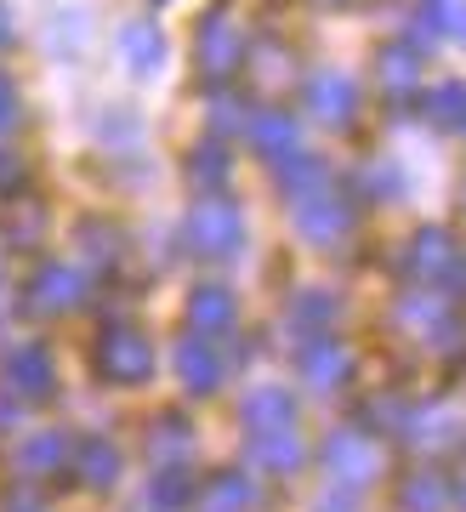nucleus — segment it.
Instances as JSON below:
<instances>
[{"label": "nucleus", "instance_id": "f257e3e1", "mask_svg": "<svg viewBox=\"0 0 466 512\" xmlns=\"http://www.w3.org/2000/svg\"><path fill=\"white\" fill-rule=\"evenodd\" d=\"M97 365H103L108 382L137 387V382H148V376H154V342H148L143 330L114 325L103 336V348H97Z\"/></svg>", "mask_w": 466, "mask_h": 512}, {"label": "nucleus", "instance_id": "f03ea898", "mask_svg": "<svg viewBox=\"0 0 466 512\" xmlns=\"http://www.w3.org/2000/svg\"><path fill=\"white\" fill-rule=\"evenodd\" d=\"M23 296L35 313H69L86 296V274H80V262H40Z\"/></svg>", "mask_w": 466, "mask_h": 512}, {"label": "nucleus", "instance_id": "7ed1b4c3", "mask_svg": "<svg viewBox=\"0 0 466 512\" xmlns=\"http://www.w3.org/2000/svg\"><path fill=\"white\" fill-rule=\"evenodd\" d=\"M239 211L233 205H222V200H205L188 217V245L194 251H205V256H228V251H239Z\"/></svg>", "mask_w": 466, "mask_h": 512}, {"label": "nucleus", "instance_id": "20e7f679", "mask_svg": "<svg viewBox=\"0 0 466 512\" xmlns=\"http://www.w3.org/2000/svg\"><path fill=\"white\" fill-rule=\"evenodd\" d=\"M120 57H126V69L137 74V80H148V74L165 69V35L143 18L126 23V29H120Z\"/></svg>", "mask_w": 466, "mask_h": 512}, {"label": "nucleus", "instance_id": "39448f33", "mask_svg": "<svg viewBox=\"0 0 466 512\" xmlns=\"http://www.w3.org/2000/svg\"><path fill=\"white\" fill-rule=\"evenodd\" d=\"M6 382H12V393H23V399H46L52 382H57L52 353L46 348H18L12 359H6Z\"/></svg>", "mask_w": 466, "mask_h": 512}, {"label": "nucleus", "instance_id": "423d86ee", "mask_svg": "<svg viewBox=\"0 0 466 512\" xmlns=\"http://www.w3.org/2000/svg\"><path fill=\"white\" fill-rule=\"evenodd\" d=\"M307 109L319 114V120H330V126H341V120H353V109H359V86L347 74H319L307 86Z\"/></svg>", "mask_w": 466, "mask_h": 512}, {"label": "nucleus", "instance_id": "0eeeda50", "mask_svg": "<svg viewBox=\"0 0 466 512\" xmlns=\"http://www.w3.org/2000/svg\"><path fill=\"white\" fill-rule=\"evenodd\" d=\"M239 57H245V40L233 35L228 23H222V18L199 23V69L222 80V74H233V63H239Z\"/></svg>", "mask_w": 466, "mask_h": 512}, {"label": "nucleus", "instance_id": "6e6552de", "mask_svg": "<svg viewBox=\"0 0 466 512\" xmlns=\"http://www.w3.org/2000/svg\"><path fill=\"white\" fill-rule=\"evenodd\" d=\"M177 376L188 393H211L216 382H222V359H216L211 342H199V336H188L177 348Z\"/></svg>", "mask_w": 466, "mask_h": 512}, {"label": "nucleus", "instance_id": "1a4fd4ad", "mask_svg": "<svg viewBox=\"0 0 466 512\" xmlns=\"http://www.w3.org/2000/svg\"><path fill=\"white\" fill-rule=\"evenodd\" d=\"M46 46H52V57H80L86 52L91 46V6H63V12H52Z\"/></svg>", "mask_w": 466, "mask_h": 512}, {"label": "nucleus", "instance_id": "9d476101", "mask_svg": "<svg viewBox=\"0 0 466 512\" xmlns=\"http://www.w3.org/2000/svg\"><path fill=\"white\" fill-rule=\"evenodd\" d=\"M69 461H74V473H80V484H86V490H108V484L120 478V450H114V444H103V439H86Z\"/></svg>", "mask_w": 466, "mask_h": 512}, {"label": "nucleus", "instance_id": "9b49d317", "mask_svg": "<svg viewBox=\"0 0 466 512\" xmlns=\"http://www.w3.org/2000/svg\"><path fill=\"white\" fill-rule=\"evenodd\" d=\"M262 467H273V473H290V467H302V439L290 433V427H268L262 439H256V450H251Z\"/></svg>", "mask_w": 466, "mask_h": 512}, {"label": "nucleus", "instance_id": "f8f14e48", "mask_svg": "<svg viewBox=\"0 0 466 512\" xmlns=\"http://www.w3.org/2000/svg\"><path fill=\"white\" fill-rule=\"evenodd\" d=\"M18 461H23V473H57V467L69 461V439H63V433H35V439L18 450Z\"/></svg>", "mask_w": 466, "mask_h": 512}, {"label": "nucleus", "instance_id": "ddd939ff", "mask_svg": "<svg viewBox=\"0 0 466 512\" xmlns=\"http://www.w3.org/2000/svg\"><path fill=\"white\" fill-rule=\"evenodd\" d=\"M290 416H296V404H290L279 387H262V393H251V404H245V421H251L256 433H268V427H290Z\"/></svg>", "mask_w": 466, "mask_h": 512}, {"label": "nucleus", "instance_id": "4468645a", "mask_svg": "<svg viewBox=\"0 0 466 512\" xmlns=\"http://www.w3.org/2000/svg\"><path fill=\"white\" fill-rule=\"evenodd\" d=\"M188 319H194V330H228L233 325V296L216 291V285H205V291H194V308H188Z\"/></svg>", "mask_w": 466, "mask_h": 512}, {"label": "nucleus", "instance_id": "2eb2a0df", "mask_svg": "<svg viewBox=\"0 0 466 512\" xmlns=\"http://www.w3.org/2000/svg\"><path fill=\"white\" fill-rule=\"evenodd\" d=\"M251 143L268 154V160H285L290 148H296V126H290L285 114H262V120H251Z\"/></svg>", "mask_w": 466, "mask_h": 512}, {"label": "nucleus", "instance_id": "dca6fc26", "mask_svg": "<svg viewBox=\"0 0 466 512\" xmlns=\"http://www.w3.org/2000/svg\"><path fill=\"white\" fill-rule=\"evenodd\" d=\"M302 234L307 239H336L341 228H347V211H341L336 200H302Z\"/></svg>", "mask_w": 466, "mask_h": 512}, {"label": "nucleus", "instance_id": "f3484780", "mask_svg": "<svg viewBox=\"0 0 466 512\" xmlns=\"http://www.w3.org/2000/svg\"><path fill=\"white\" fill-rule=\"evenodd\" d=\"M427 114H432V126L461 131L466 126V86H438V92L427 97Z\"/></svg>", "mask_w": 466, "mask_h": 512}, {"label": "nucleus", "instance_id": "a211bd4d", "mask_svg": "<svg viewBox=\"0 0 466 512\" xmlns=\"http://www.w3.org/2000/svg\"><path fill=\"white\" fill-rule=\"evenodd\" d=\"M188 439H194V433H188L182 416H160L154 421V461H182L188 456Z\"/></svg>", "mask_w": 466, "mask_h": 512}, {"label": "nucleus", "instance_id": "6ab92c4d", "mask_svg": "<svg viewBox=\"0 0 466 512\" xmlns=\"http://www.w3.org/2000/svg\"><path fill=\"white\" fill-rule=\"evenodd\" d=\"M205 507H211V512H239V507H251V484H245L239 473H222L211 490H205Z\"/></svg>", "mask_w": 466, "mask_h": 512}, {"label": "nucleus", "instance_id": "aec40b11", "mask_svg": "<svg viewBox=\"0 0 466 512\" xmlns=\"http://www.w3.org/2000/svg\"><path fill=\"white\" fill-rule=\"evenodd\" d=\"M381 74H387L393 92H404V86H415V74H421V57H415L410 46H387V52H381Z\"/></svg>", "mask_w": 466, "mask_h": 512}, {"label": "nucleus", "instance_id": "412c9836", "mask_svg": "<svg viewBox=\"0 0 466 512\" xmlns=\"http://www.w3.org/2000/svg\"><path fill=\"white\" fill-rule=\"evenodd\" d=\"M182 501H188V484H182L177 473L154 478V495H148V507H154V512H177Z\"/></svg>", "mask_w": 466, "mask_h": 512}, {"label": "nucleus", "instance_id": "4be33fe9", "mask_svg": "<svg viewBox=\"0 0 466 512\" xmlns=\"http://www.w3.org/2000/svg\"><path fill=\"white\" fill-rule=\"evenodd\" d=\"M97 126H103V143H131V137H137V120H131L126 109H103Z\"/></svg>", "mask_w": 466, "mask_h": 512}, {"label": "nucleus", "instance_id": "5701e85b", "mask_svg": "<svg viewBox=\"0 0 466 512\" xmlns=\"http://www.w3.org/2000/svg\"><path fill=\"white\" fill-rule=\"evenodd\" d=\"M404 501H410V512H438L444 507V484H438V478H415Z\"/></svg>", "mask_w": 466, "mask_h": 512}, {"label": "nucleus", "instance_id": "b1692460", "mask_svg": "<svg viewBox=\"0 0 466 512\" xmlns=\"http://www.w3.org/2000/svg\"><path fill=\"white\" fill-rule=\"evenodd\" d=\"M359 439H336L330 444V467H353V473H370V450H353Z\"/></svg>", "mask_w": 466, "mask_h": 512}, {"label": "nucleus", "instance_id": "393cba45", "mask_svg": "<svg viewBox=\"0 0 466 512\" xmlns=\"http://www.w3.org/2000/svg\"><path fill=\"white\" fill-rule=\"evenodd\" d=\"M222 165H228V160H222V148H194V177H199V183H222Z\"/></svg>", "mask_w": 466, "mask_h": 512}, {"label": "nucleus", "instance_id": "a878e982", "mask_svg": "<svg viewBox=\"0 0 466 512\" xmlns=\"http://www.w3.org/2000/svg\"><path fill=\"white\" fill-rule=\"evenodd\" d=\"M12 188H23V160L12 148H0V194H12Z\"/></svg>", "mask_w": 466, "mask_h": 512}, {"label": "nucleus", "instance_id": "bb28decb", "mask_svg": "<svg viewBox=\"0 0 466 512\" xmlns=\"http://www.w3.org/2000/svg\"><path fill=\"white\" fill-rule=\"evenodd\" d=\"M12 126H18V92H12V80L0 74V137H6Z\"/></svg>", "mask_w": 466, "mask_h": 512}, {"label": "nucleus", "instance_id": "cd10ccee", "mask_svg": "<svg viewBox=\"0 0 466 512\" xmlns=\"http://www.w3.org/2000/svg\"><path fill=\"white\" fill-rule=\"evenodd\" d=\"M12 40V18H6V6H0V46Z\"/></svg>", "mask_w": 466, "mask_h": 512}]
</instances>
